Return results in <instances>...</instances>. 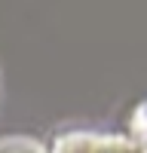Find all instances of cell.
<instances>
[{
    "label": "cell",
    "instance_id": "obj_1",
    "mask_svg": "<svg viewBox=\"0 0 147 153\" xmlns=\"http://www.w3.org/2000/svg\"><path fill=\"white\" fill-rule=\"evenodd\" d=\"M52 153H138L126 138H101V135H61Z\"/></svg>",
    "mask_w": 147,
    "mask_h": 153
},
{
    "label": "cell",
    "instance_id": "obj_2",
    "mask_svg": "<svg viewBox=\"0 0 147 153\" xmlns=\"http://www.w3.org/2000/svg\"><path fill=\"white\" fill-rule=\"evenodd\" d=\"M0 153H40V150L28 141H9V144H0Z\"/></svg>",
    "mask_w": 147,
    "mask_h": 153
},
{
    "label": "cell",
    "instance_id": "obj_3",
    "mask_svg": "<svg viewBox=\"0 0 147 153\" xmlns=\"http://www.w3.org/2000/svg\"><path fill=\"white\" fill-rule=\"evenodd\" d=\"M0 98H3V80H0Z\"/></svg>",
    "mask_w": 147,
    "mask_h": 153
}]
</instances>
